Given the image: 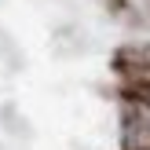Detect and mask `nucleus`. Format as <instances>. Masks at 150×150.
<instances>
[{
    "instance_id": "nucleus-1",
    "label": "nucleus",
    "mask_w": 150,
    "mask_h": 150,
    "mask_svg": "<svg viewBox=\"0 0 150 150\" xmlns=\"http://www.w3.org/2000/svg\"><path fill=\"white\" fill-rule=\"evenodd\" d=\"M125 150H150V117L146 110H128L125 117Z\"/></svg>"
}]
</instances>
